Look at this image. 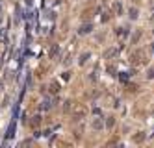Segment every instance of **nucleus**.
<instances>
[{"mask_svg":"<svg viewBox=\"0 0 154 148\" xmlns=\"http://www.w3.org/2000/svg\"><path fill=\"white\" fill-rule=\"evenodd\" d=\"M128 13H130V19H137V13H139V11H137V8H130Z\"/></svg>","mask_w":154,"mask_h":148,"instance_id":"obj_2","label":"nucleus"},{"mask_svg":"<svg viewBox=\"0 0 154 148\" xmlns=\"http://www.w3.org/2000/svg\"><path fill=\"white\" fill-rule=\"evenodd\" d=\"M113 124H115V119H113V117H108L106 126H108V128H113Z\"/></svg>","mask_w":154,"mask_h":148,"instance_id":"obj_6","label":"nucleus"},{"mask_svg":"<svg viewBox=\"0 0 154 148\" xmlns=\"http://www.w3.org/2000/svg\"><path fill=\"white\" fill-rule=\"evenodd\" d=\"M139 37H141V32H136V33H134V37H132V43L136 44L137 41H139Z\"/></svg>","mask_w":154,"mask_h":148,"instance_id":"obj_8","label":"nucleus"},{"mask_svg":"<svg viewBox=\"0 0 154 148\" xmlns=\"http://www.w3.org/2000/svg\"><path fill=\"white\" fill-rule=\"evenodd\" d=\"M41 108H43V109H50V102H48V100H45L43 104H41Z\"/></svg>","mask_w":154,"mask_h":148,"instance_id":"obj_12","label":"nucleus"},{"mask_svg":"<svg viewBox=\"0 0 154 148\" xmlns=\"http://www.w3.org/2000/svg\"><path fill=\"white\" fill-rule=\"evenodd\" d=\"M85 59H89V54H82V58H80V63L84 65V63H85Z\"/></svg>","mask_w":154,"mask_h":148,"instance_id":"obj_11","label":"nucleus"},{"mask_svg":"<svg viewBox=\"0 0 154 148\" xmlns=\"http://www.w3.org/2000/svg\"><path fill=\"white\" fill-rule=\"evenodd\" d=\"M143 139H145V133H141V131H139V133L134 137V142H143Z\"/></svg>","mask_w":154,"mask_h":148,"instance_id":"obj_3","label":"nucleus"},{"mask_svg":"<svg viewBox=\"0 0 154 148\" xmlns=\"http://www.w3.org/2000/svg\"><path fill=\"white\" fill-rule=\"evenodd\" d=\"M115 11H117V13H121V11H123V8H121V4H115Z\"/></svg>","mask_w":154,"mask_h":148,"instance_id":"obj_13","label":"nucleus"},{"mask_svg":"<svg viewBox=\"0 0 154 148\" xmlns=\"http://www.w3.org/2000/svg\"><path fill=\"white\" fill-rule=\"evenodd\" d=\"M50 91H52V93H58V91H60V83L52 81V83H50Z\"/></svg>","mask_w":154,"mask_h":148,"instance_id":"obj_4","label":"nucleus"},{"mask_svg":"<svg viewBox=\"0 0 154 148\" xmlns=\"http://www.w3.org/2000/svg\"><path fill=\"white\" fill-rule=\"evenodd\" d=\"M87 113L84 106H80V104H76L74 106V109H73V119L74 120H80V119H84V115Z\"/></svg>","mask_w":154,"mask_h":148,"instance_id":"obj_1","label":"nucleus"},{"mask_svg":"<svg viewBox=\"0 0 154 148\" xmlns=\"http://www.w3.org/2000/svg\"><path fill=\"white\" fill-rule=\"evenodd\" d=\"M147 78H148V80H154V67H150V69H148V72H147Z\"/></svg>","mask_w":154,"mask_h":148,"instance_id":"obj_9","label":"nucleus"},{"mask_svg":"<svg viewBox=\"0 0 154 148\" xmlns=\"http://www.w3.org/2000/svg\"><path fill=\"white\" fill-rule=\"evenodd\" d=\"M91 24H87V26H82V30H80V33H87V32H91Z\"/></svg>","mask_w":154,"mask_h":148,"instance_id":"obj_7","label":"nucleus"},{"mask_svg":"<svg viewBox=\"0 0 154 148\" xmlns=\"http://www.w3.org/2000/svg\"><path fill=\"white\" fill-rule=\"evenodd\" d=\"M93 128H95V130H100V128H102V120H95V122H93Z\"/></svg>","mask_w":154,"mask_h":148,"instance_id":"obj_10","label":"nucleus"},{"mask_svg":"<svg viewBox=\"0 0 154 148\" xmlns=\"http://www.w3.org/2000/svg\"><path fill=\"white\" fill-rule=\"evenodd\" d=\"M113 54H117V48H110V50H106V54H104V58H111Z\"/></svg>","mask_w":154,"mask_h":148,"instance_id":"obj_5","label":"nucleus"}]
</instances>
